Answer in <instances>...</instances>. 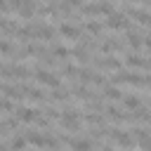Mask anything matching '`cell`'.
I'll return each mask as SVG.
<instances>
[{"instance_id": "cell-6", "label": "cell", "mask_w": 151, "mask_h": 151, "mask_svg": "<svg viewBox=\"0 0 151 151\" xmlns=\"http://www.w3.org/2000/svg\"><path fill=\"white\" fill-rule=\"evenodd\" d=\"M61 142L68 144L73 151H92V139H71L68 134H61Z\"/></svg>"}, {"instance_id": "cell-22", "label": "cell", "mask_w": 151, "mask_h": 151, "mask_svg": "<svg viewBox=\"0 0 151 151\" xmlns=\"http://www.w3.org/2000/svg\"><path fill=\"white\" fill-rule=\"evenodd\" d=\"M68 97H71V92H68V90H64V87L52 90V99H54V101H68Z\"/></svg>"}, {"instance_id": "cell-28", "label": "cell", "mask_w": 151, "mask_h": 151, "mask_svg": "<svg viewBox=\"0 0 151 151\" xmlns=\"http://www.w3.org/2000/svg\"><path fill=\"white\" fill-rule=\"evenodd\" d=\"M144 47H149V50H151V33H146V35H144Z\"/></svg>"}, {"instance_id": "cell-7", "label": "cell", "mask_w": 151, "mask_h": 151, "mask_svg": "<svg viewBox=\"0 0 151 151\" xmlns=\"http://www.w3.org/2000/svg\"><path fill=\"white\" fill-rule=\"evenodd\" d=\"M59 33H61L64 38H71V40L83 38V31H80L76 24H71V21H61V24H59Z\"/></svg>"}, {"instance_id": "cell-20", "label": "cell", "mask_w": 151, "mask_h": 151, "mask_svg": "<svg viewBox=\"0 0 151 151\" xmlns=\"http://www.w3.org/2000/svg\"><path fill=\"white\" fill-rule=\"evenodd\" d=\"M101 94H104L106 99H120V97H123V92H120V90H118L116 85H111V83H109V85L104 87V92H101Z\"/></svg>"}, {"instance_id": "cell-5", "label": "cell", "mask_w": 151, "mask_h": 151, "mask_svg": "<svg viewBox=\"0 0 151 151\" xmlns=\"http://www.w3.org/2000/svg\"><path fill=\"white\" fill-rule=\"evenodd\" d=\"M113 83H130V85H144V76L139 73H130V71H120L113 76Z\"/></svg>"}, {"instance_id": "cell-21", "label": "cell", "mask_w": 151, "mask_h": 151, "mask_svg": "<svg viewBox=\"0 0 151 151\" xmlns=\"http://www.w3.org/2000/svg\"><path fill=\"white\" fill-rule=\"evenodd\" d=\"M26 97H28L31 101H42V99H45V94H42L40 87H26Z\"/></svg>"}, {"instance_id": "cell-10", "label": "cell", "mask_w": 151, "mask_h": 151, "mask_svg": "<svg viewBox=\"0 0 151 151\" xmlns=\"http://www.w3.org/2000/svg\"><path fill=\"white\" fill-rule=\"evenodd\" d=\"M123 45L118 42V40H113V38H106V40H101L99 42V52L101 54H111V52H116V50H120Z\"/></svg>"}, {"instance_id": "cell-12", "label": "cell", "mask_w": 151, "mask_h": 151, "mask_svg": "<svg viewBox=\"0 0 151 151\" xmlns=\"http://www.w3.org/2000/svg\"><path fill=\"white\" fill-rule=\"evenodd\" d=\"M80 12H83V14H87V17L104 14V9H101V2H85V5L80 7Z\"/></svg>"}, {"instance_id": "cell-8", "label": "cell", "mask_w": 151, "mask_h": 151, "mask_svg": "<svg viewBox=\"0 0 151 151\" xmlns=\"http://www.w3.org/2000/svg\"><path fill=\"white\" fill-rule=\"evenodd\" d=\"M26 142L33 144V146H40V149H47V139H45V132H26Z\"/></svg>"}, {"instance_id": "cell-19", "label": "cell", "mask_w": 151, "mask_h": 151, "mask_svg": "<svg viewBox=\"0 0 151 151\" xmlns=\"http://www.w3.org/2000/svg\"><path fill=\"white\" fill-rule=\"evenodd\" d=\"M26 144H28V142H26V137L14 134V137H12V142H9L7 146H9V151H21V149H26Z\"/></svg>"}, {"instance_id": "cell-1", "label": "cell", "mask_w": 151, "mask_h": 151, "mask_svg": "<svg viewBox=\"0 0 151 151\" xmlns=\"http://www.w3.org/2000/svg\"><path fill=\"white\" fill-rule=\"evenodd\" d=\"M59 123H61V127H66V130H78L80 127V111L78 109H64L61 111V116H59Z\"/></svg>"}, {"instance_id": "cell-15", "label": "cell", "mask_w": 151, "mask_h": 151, "mask_svg": "<svg viewBox=\"0 0 151 151\" xmlns=\"http://www.w3.org/2000/svg\"><path fill=\"white\" fill-rule=\"evenodd\" d=\"M83 28H85L87 35H99V33H101V24H99V21H90V19H87V21H83Z\"/></svg>"}, {"instance_id": "cell-17", "label": "cell", "mask_w": 151, "mask_h": 151, "mask_svg": "<svg viewBox=\"0 0 151 151\" xmlns=\"http://www.w3.org/2000/svg\"><path fill=\"white\" fill-rule=\"evenodd\" d=\"M125 64H127V66H139V68H144V66H146V59L139 57V54H132V52H130V54L125 57Z\"/></svg>"}, {"instance_id": "cell-27", "label": "cell", "mask_w": 151, "mask_h": 151, "mask_svg": "<svg viewBox=\"0 0 151 151\" xmlns=\"http://www.w3.org/2000/svg\"><path fill=\"white\" fill-rule=\"evenodd\" d=\"M2 111H5V116H9V111H12V99H2Z\"/></svg>"}, {"instance_id": "cell-24", "label": "cell", "mask_w": 151, "mask_h": 151, "mask_svg": "<svg viewBox=\"0 0 151 151\" xmlns=\"http://www.w3.org/2000/svg\"><path fill=\"white\" fill-rule=\"evenodd\" d=\"M61 73H64L66 78H76V76H80V68L73 66V64H64V66H61Z\"/></svg>"}, {"instance_id": "cell-14", "label": "cell", "mask_w": 151, "mask_h": 151, "mask_svg": "<svg viewBox=\"0 0 151 151\" xmlns=\"http://www.w3.org/2000/svg\"><path fill=\"white\" fill-rule=\"evenodd\" d=\"M132 19H137V21H139L142 26H149V28H151V12H149V9L139 7V9L134 12V17H132Z\"/></svg>"}, {"instance_id": "cell-4", "label": "cell", "mask_w": 151, "mask_h": 151, "mask_svg": "<svg viewBox=\"0 0 151 151\" xmlns=\"http://www.w3.org/2000/svg\"><path fill=\"white\" fill-rule=\"evenodd\" d=\"M14 116H17L21 123H38V120H40V111L33 109V106H17Z\"/></svg>"}, {"instance_id": "cell-3", "label": "cell", "mask_w": 151, "mask_h": 151, "mask_svg": "<svg viewBox=\"0 0 151 151\" xmlns=\"http://www.w3.org/2000/svg\"><path fill=\"white\" fill-rule=\"evenodd\" d=\"M106 26H109V28H125V31L134 28V26L130 24V17H127L125 12H113L111 17H106Z\"/></svg>"}, {"instance_id": "cell-26", "label": "cell", "mask_w": 151, "mask_h": 151, "mask_svg": "<svg viewBox=\"0 0 151 151\" xmlns=\"http://www.w3.org/2000/svg\"><path fill=\"white\" fill-rule=\"evenodd\" d=\"M0 52H2V57H9V54H12V42H9V38H2V40H0Z\"/></svg>"}, {"instance_id": "cell-25", "label": "cell", "mask_w": 151, "mask_h": 151, "mask_svg": "<svg viewBox=\"0 0 151 151\" xmlns=\"http://www.w3.org/2000/svg\"><path fill=\"white\" fill-rule=\"evenodd\" d=\"M85 120H87L90 125H99V127L104 130V116H99V113H85Z\"/></svg>"}, {"instance_id": "cell-13", "label": "cell", "mask_w": 151, "mask_h": 151, "mask_svg": "<svg viewBox=\"0 0 151 151\" xmlns=\"http://www.w3.org/2000/svg\"><path fill=\"white\" fill-rule=\"evenodd\" d=\"M71 94H73L76 99H80V101H90V99H92V94H90V90H87L85 85H73Z\"/></svg>"}, {"instance_id": "cell-18", "label": "cell", "mask_w": 151, "mask_h": 151, "mask_svg": "<svg viewBox=\"0 0 151 151\" xmlns=\"http://www.w3.org/2000/svg\"><path fill=\"white\" fill-rule=\"evenodd\" d=\"M132 120H137V123H151V113L139 106L137 111H132Z\"/></svg>"}, {"instance_id": "cell-30", "label": "cell", "mask_w": 151, "mask_h": 151, "mask_svg": "<svg viewBox=\"0 0 151 151\" xmlns=\"http://www.w3.org/2000/svg\"><path fill=\"white\" fill-rule=\"evenodd\" d=\"M101 151H113V149H111V146H104V149H101Z\"/></svg>"}, {"instance_id": "cell-9", "label": "cell", "mask_w": 151, "mask_h": 151, "mask_svg": "<svg viewBox=\"0 0 151 151\" xmlns=\"http://www.w3.org/2000/svg\"><path fill=\"white\" fill-rule=\"evenodd\" d=\"M125 38H127V42H130V47H132V50H139V47L144 45V35H139V31H137V28H130Z\"/></svg>"}, {"instance_id": "cell-2", "label": "cell", "mask_w": 151, "mask_h": 151, "mask_svg": "<svg viewBox=\"0 0 151 151\" xmlns=\"http://www.w3.org/2000/svg\"><path fill=\"white\" fill-rule=\"evenodd\" d=\"M33 78L38 80V83H42V85H47V87H59L61 85V80H59V76L57 73H52V71H47V68H42V66H38L35 71H33Z\"/></svg>"}, {"instance_id": "cell-11", "label": "cell", "mask_w": 151, "mask_h": 151, "mask_svg": "<svg viewBox=\"0 0 151 151\" xmlns=\"http://www.w3.org/2000/svg\"><path fill=\"white\" fill-rule=\"evenodd\" d=\"M94 64H97L99 68H106V71H118V68H120V61L113 59V57H101V59H97Z\"/></svg>"}, {"instance_id": "cell-16", "label": "cell", "mask_w": 151, "mask_h": 151, "mask_svg": "<svg viewBox=\"0 0 151 151\" xmlns=\"http://www.w3.org/2000/svg\"><path fill=\"white\" fill-rule=\"evenodd\" d=\"M52 57H57V59H68L71 57V50L68 47H64V45H52Z\"/></svg>"}, {"instance_id": "cell-29", "label": "cell", "mask_w": 151, "mask_h": 151, "mask_svg": "<svg viewBox=\"0 0 151 151\" xmlns=\"http://www.w3.org/2000/svg\"><path fill=\"white\" fill-rule=\"evenodd\" d=\"M144 85H146V87H151V73H146V76H144Z\"/></svg>"}, {"instance_id": "cell-23", "label": "cell", "mask_w": 151, "mask_h": 151, "mask_svg": "<svg viewBox=\"0 0 151 151\" xmlns=\"http://www.w3.org/2000/svg\"><path fill=\"white\" fill-rule=\"evenodd\" d=\"M123 104H125V109H130V111H137V109H139V97H134V94H127V97H123Z\"/></svg>"}]
</instances>
